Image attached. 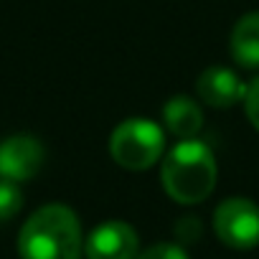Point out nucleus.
Here are the masks:
<instances>
[{"instance_id": "obj_1", "label": "nucleus", "mask_w": 259, "mask_h": 259, "mask_svg": "<svg viewBox=\"0 0 259 259\" xmlns=\"http://www.w3.org/2000/svg\"><path fill=\"white\" fill-rule=\"evenodd\" d=\"M81 246L79 216L64 203L41 206L18 234L21 259H79Z\"/></svg>"}, {"instance_id": "obj_2", "label": "nucleus", "mask_w": 259, "mask_h": 259, "mask_svg": "<svg viewBox=\"0 0 259 259\" xmlns=\"http://www.w3.org/2000/svg\"><path fill=\"white\" fill-rule=\"evenodd\" d=\"M219 165L211 148L201 140H181L163 160L160 181L165 193L183 206L201 203L211 196L216 186Z\"/></svg>"}, {"instance_id": "obj_3", "label": "nucleus", "mask_w": 259, "mask_h": 259, "mask_svg": "<svg viewBox=\"0 0 259 259\" xmlns=\"http://www.w3.org/2000/svg\"><path fill=\"white\" fill-rule=\"evenodd\" d=\"M165 150L163 127L148 117L122 119L109 135V155L117 165L127 170L153 168Z\"/></svg>"}, {"instance_id": "obj_4", "label": "nucleus", "mask_w": 259, "mask_h": 259, "mask_svg": "<svg viewBox=\"0 0 259 259\" xmlns=\"http://www.w3.org/2000/svg\"><path fill=\"white\" fill-rule=\"evenodd\" d=\"M213 231L231 249H254L259 244V206L249 198H226L213 211Z\"/></svg>"}, {"instance_id": "obj_5", "label": "nucleus", "mask_w": 259, "mask_h": 259, "mask_svg": "<svg viewBox=\"0 0 259 259\" xmlns=\"http://www.w3.org/2000/svg\"><path fill=\"white\" fill-rule=\"evenodd\" d=\"M46 150L33 135H11L0 143V178L16 183L31 181L44 168Z\"/></svg>"}, {"instance_id": "obj_6", "label": "nucleus", "mask_w": 259, "mask_h": 259, "mask_svg": "<svg viewBox=\"0 0 259 259\" xmlns=\"http://www.w3.org/2000/svg\"><path fill=\"white\" fill-rule=\"evenodd\" d=\"M84 251L87 259H135L140 239L127 221H104L89 234Z\"/></svg>"}, {"instance_id": "obj_7", "label": "nucleus", "mask_w": 259, "mask_h": 259, "mask_svg": "<svg viewBox=\"0 0 259 259\" xmlns=\"http://www.w3.org/2000/svg\"><path fill=\"white\" fill-rule=\"evenodd\" d=\"M196 92H198V99L206 102L208 107L226 109V107H234V104L244 102L246 84L226 66H208L198 76Z\"/></svg>"}, {"instance_id": "obj_8", "label": "nucleus", "mask_w": 259, "mask_h": 259, "mask_svg": "<svg viewBox=\"0 0 259 259\" xmlns=\"http://www.w3.org/2000/svg\"><path fill=\"white\" fill-rule=\"evenodd\" d=\"M163 122L170 133L181 140H188V138H196V133L203 124V112L198 107L196 99L186 97V94H178V97H170L163 107Z\"/></svg>"}, {"instance_id": "obj_9", "label": "nucleus", "mask_w": 259, "mask_h": 259, "mask_svg": "<svg viewBox=\"0 0 259 259\" xmlns=\"http://www.w3.org/2000/svg\"><path fill=\"white\" fill-rule=\"evenodd\" d=\"M231 56L244 69H259V11L236 21L231 31Z\"/></svg>"}, {"instance_id": "obj_10", "label": "nucleus", "mask_w": 259, "mask_h": 259, "mask_svg": "<svg viewBox=\"0 0 259 259\" xmlns=\"http://www.w3.org/2000/svg\"><path fill=\"white\" fill-rule=\"evenodd\" d=\"M21 206H23V193H21L18 183L0 178V221L13 219L21 211Z\"/></svg>"}, {"instance_id": "obj_11", "label": "nucleus", "mask_w": 259, "mask_h": 259, "mask_svg": "<svg viewBox=\"0 0 259 259\" xmlns=\"http://www.w3.org/2000/svg\"><path fill=\"white\" fill-rule=\"evenodd\" d=\"M135 259H188L186 249L181 244H170V241H160L148 246L145 251H138Z\"/></svg>"}, {"instance_id": "obj_12", "label": "nucleus", "mask_w": 259, "mask_h": 259, "mask_svg": "<svg viewBox=\"0 0 259 259\" xmlns=\"http://www.w3.org/2000/svg\"><path fill=\"white\" fill-rule=\"evenodd\" d=\"M201 234H203L201 219H196V216H183V219H178V224H176V236H178L181 244H193V241L201 239Z\"/></svg>"}, {"instance_id": "obj_13", "label": "nucleus", "mask_w": 259, "mask_h": 259, "mask_svg": "<svg viewBox=\"0 0 259 259\" xmlns=\"http://www.w3.org/2000/svg\"><path fill=\"white\" fill-rule=\"evenodd\" d=\"M244 107H246V117L249 122L259 130V76L246 87V97H244Z\"/></svg>"}]
</instances>
